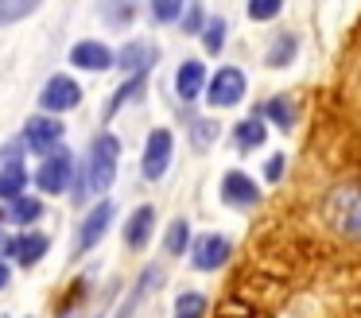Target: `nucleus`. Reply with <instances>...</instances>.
I'll list each match as a JSON object with an SVG mask.
<instances>
[{
  "label": "nucleus",
  "mask_w": 361,
  "mask_h": 318,
  "mask_svg": "<svg viewBox=\"0 0 361 318\" xmlns=\"http://www.w3.org/2000/svg\"><path fill=\"white\" fill-rule=\"evenodd\" d=\"M322 221L350 245H361V183H338L322 198Z\"/></svg>",
  "instance_id": "obj_1"
},
{
  "label": "nucleus",
  "mask_w": 361,
  "mask_h": 318,
  "mask_svg": "<svg viewBox=\"0 0 361 318\" xmlns=\"http://www.w3.org/2000/svg\"><path fill=\"white\" fill-rule=\"evenodd\" d=\"M121 167V140L113 132H97L90 140V155H86V171H82V194H105L117 178Z\"/></svg>",
  "instance_id": "obj_2"
},
{
  "label": "nucleus",
  "mask_w": 361,
  "mask_h": 318,
  "mask_svg": "<svg viewBox=\"0 0 361 318\" xmlns=\"http://www.w3.org/2000/svg\"><path fill=\"white\" fill-rule=\"evenodd\" d=\"M245 93H249V78H245L241 66H221L210 74V82H206V105L210 109H233L245 101Z\"/></svg>",
  "instance_id": "obj_3"
},
{
  "label": "nucleus",
  "mask_w": 361,
  "mask_h": 318,
  "mask_svg": "<svg viewBox=\"0 0 361 318\" xmlns=\"http://www.w3.org/2000/svg\"><path fill=\"white\" fill-rule=\"evenodd\" d=\"M175 159V132L171 128H152L148 140H144V155H140V175L148 183H159L167 175Z\"/></svg>",
  "instance_id": "obj_4"
},
{
  "label": "nucleus",
  "mask_w": 361,
  "mask_h": 318,
  "mask_svg": "<svg viewBox=\"0 0 361 318\" xmlns=\"http://www.w3.org/2000/svg\"><path fill=\"white\" fill-rule=\"evenodd\" d=\"M113 217H117V206H113L109 198H102L97 206H90L86 217H82V225H78V237H74V256L94 252V248L105 240V233H109Z\"/></svg>",
  "instance_id": "obj_5"
},
{
  "label": "nucleus",
  "mask_w": 361,
  "mask_h": 318,
  "mask_svg": "<svg viewBox=\"0 0 361 318\" xmlns=\"http://www.w3.org/2000/svg\"><path fill=\"white\" fill-rule=\"evenodd\" d=\"M233 260V240L226 233H202L190 240V268L195 271H221Z\"/></svg>",
  "instance_id": "obj_6"
},
{
  "label": "nucleus",
  "mask_w": 361,
  "mask_h": 318,
  "mask_svg": "<svg viewBox=\"0 0 361 318\" xmlns=\"http://www.w3.org/2000/svg\"><path fill=\"white\" fill-rule=\"evenodd\" d=\"M218 194L229 209H257L260 198H264V190L257 186V178H252L249 171H226Z\"/></svg>",
  "instance_id": "obj_7"
},
{
  "label": "nucleus",
  "mask_w": 361,
  "mask_h": 318,
  "mask_svg": "<svg viewBox=\"0 0 361 318\" xmlns=\"http://www.w3.org/2000/svg\"><path fill=\"white\" fill-rule=\"evenodd\" d=\"M71 178H74V155H71V147L51 152L47 159L35 167V186H39L43 194H63L66 186H71Z\"/></svg>",
  "instance_id": "obj_8"
},
{
  "label": "nucleus",
  "mask_w": 361,
  "mask_h": 318,
  "mask_svg": "<svg viewBox=\"0 0 361 318\" xmlns=\"http://www.w3.org/2000/svg\"><path fill=\"white\" fill-rule=\"evenodd\" d=\"M63 136H66V128L55 116H27V124H24V147L43 155V159L63 147Z\"/></svg>",
  "instance_id": "obj_9"
},
{
  "label": "nucleus",
  "mask_w": 361,
  "mask_h": 318,
  "mask_svg": "<svg viewBox=\"0 0 361 318\" xmlns=\"http://www.w3.org/2000/svg\"><path fill=\"white\" fill-rule=\"evenodd\" d=\"M39 105L47 109V113H71V109L82 105V85L74 82L71 74L47 78V85H43V93H39Z\"/></svg>",
  "instance_id": "obj_10"
},
{
  "label": "nucleus",
  "mask_w": 361,
  "mask_h": 318,
  "mask_svg": "<svg viewBox=\"0 0 361 318\" xmlns=\"http://www.w3.org/2000/svg\"><path fill=\"white\" fill-rule=\"evenodd\" d=\"M159 283H164V268H159V264H148V268H144L140 276L133 279V287L125 291V299L117 302V314H113V318H136V310H140V302L148 299V295L156 291Z\"/></svg>",
  "instance_id": "obj_11"
},
{
  "label": "nucleus",
  "mask_w": 361,
  "mask_h": 318,
  "mask_svg": "<svg viewBox=\"0 0 361 318\" xmlns=\"http://www.w3.org/2000/svg\"><path fill=\"white\" fill-rule=\"evenodd\" d=\"M156 62H159V47L152 43V39H128V43L117 51V66L125 70L128 78L148 74V70L156 66Z\"/></svg>",
  "instance_id": "obj_12"
},
{
  "label": "nucleus",
  "mask_w": 361,
  "mask_h": 318,
  "mask_svg": "<svg viewBox=\"0 0 361 318\" xmlns=\"http://www.w3.org/2000/svg\"><path fill=\"white\" fill-rule=\"evenodd\" d=\"M71 62L78 70H94V74H102V70L117 66V51H113V47H105L102 39H82V43L71 47Z\"/></svg>",
  "instance_id": "obj_13"
},
{
  "label": "nucleus",
  "mask_w": 361,
  "mask_h": 318,
  "mask_svg": "<svg viewBox=\"0 0 361 318\" xmlns=\"http://www.w3.org/2000/svg\"><path fill=\"white\" fill-rule=\"evenodd\" d=\"M206 82H210V74H206V62L202 59L179 62V70H175V97L190 105V101H198L206 93Z\"/></svg>",
  "instance_id": "obj_14"
},
{
  "label": "nucleus",
  "mask_w": 361,
  "mask_h": 318,
  "mask_svg": "<svg viewBox=\"0 0 361 318\" xmlns=\"http://www.w3.org/2000/svg\"><path fill=\"white\" fill-rule=\"evenodd\" d=\"M252 116H260L264 124H276L280 132H291V128H295V121H299V105L288 97V93H276V97L260 101Z\"/></svg>",
  "instance_id": "obj_15"
},
{
  "label": "nucleus",
  "mask_w": 361,
  "mask_h": 318,
  "mask_svg": "<svg viewBox=\"0 0 361 318\" xmlns=\"http://www.w3.org/2000/svg\"><path fill=\"white\" fill-rule=\"evenodd\" d=\"M152 233H156V206L144 202V206H136L125 221V245L133 248V252H140V248H148Z\"/></svg>",
  "instance_id": "obj_16"
},
{
  "label": "nucleus",
  "mask_w": 361,
  "mask_h": 318,
  "mask_svg": "<svg viewBox=\"0 0 361 318\" xmlns=\"http://www.w3.org/2000/svg\"><path fill=\"white\" fill-rule=\"evenodd\" d=\"M47 248H51V237H47V233H24V237H12L8 245H4V252H8L16 264L32 268V264H39L43 256H47Z\"/></svg>",
  "instance_id": "obj_17"
},
{
  "label": "nucleus",
  "mask_w": 361,
  "mask_h": 318,
  "mask_svg": "<svg viewBox=\"0 0 361 318\" xmlns=\"http://www.w3.org/2000/svg\"><path fill=\"white\" fill-rule=\"evenodd\" d=\"M299 59V31H276L264 47V62L272 70H283Z\"/></svg>",
  "instance_id": "obj_18"
},
{
  "label": "nucleus",
  "mask_w": 361,
  "mask_h": 318,
  "mask_svg": "<svg viewBox=\"0 0 361 318\" xmlns=\"http://www.w3.org/2000/svg\"><path fill=\"white\" fill-rule=\"evenodd\" d=\"M229 140H233L237 152H257V147H264V140H268V124L260 121V116H245V121L233 124Z\"/></svg>",
  "instance_id": "obj_19"
},
{
  "label": "nucleus",
  "mask_w": 361,
  "mask_h": 318,
  "mask_svg": "<svg viewBox=\"0 0 361 318\" xmlns=\"http://www.w3.org/2000/svg\"><path fill=\"white\" fill-rule=\"evenodd\" d=\"M190 221L187 217H175L171 225H167V233H164V248H167V256H187L190 252Z\"/></svg>",
  "instance_id": "obj_20"
},
{
  "label": "nucleus",
  "mask_w": 361,
  "mask_h": 318,
  "mask_svg": "<svg viewBox=\"0 0 361 318\" xmlns=\"http://www.w3.org/2000/svg\"><path fill=\"white\" fill-rule=\"evenodd\" d=\"M210 310V299L202 291H179L175 295V307H171V318H206Z\"/></svg>",
  "instance_id": "obj_21"
},
{
  "label": "nucleus",
  "mask_w": 361,
  "mask_h": 318,
  "mask_svg": "<svg viewBox=\"0 0 361 318\" xmlns=\"http://www.w3.org/2000/svg\"><path fill=\"white\" fill-rule=\"evenodd\" d=\"M4 217H8L12 225H35V221L43 217V202L35 198V194H24V198L12 202L8 214H4Z\"/></svg>",
  "instance_id": "obj_22"
},
{
  "label": "nucleus",
  "mask_w": 361,
  "mask_h": 318,
  "mask_svg": "<svg viewBox=\"0 0 361 318\" xmlns=\"http://www.w3.org/2000/svg\"><path fill=\"white\" fill-rule=\"evenodd\" d=\"M202 47H206V54H221V47H226V39H229V23H226V16H206V27H202Z\"/></svg>",
  "instance_id": "obj_23"
},
{
  "label": "nucleus",
  "mask_w": 361,
  "mask_h": 318,
  "mask_svg": "<svg viewBox=\"0 0 361 318\" xmlns=\"http://www.w3.org/2000/svg\"><path fill=\"white\" fill-rule=\"evenodd\" d=\"M24 186H27V171L16 167V171H0V202H16L24 198Z\"/></svg>",
  "instance_id": "obj_24"
},
{
  "label": "nucleus",
  "mask_w": 361,
  "mask_h": 318,
  "mask_svg": "<svg viewBox=\"0 0 361 318\" xmlns=\"http://www.w3.org/2000/svg\"><path fill=\"white\" fill-rule=\"evenodd\" d=\"M218 136H221V124H218V121H210V116H202V121L190 124V144H195L198 152H202V147H210Z\"/></svg>",
  "instance_id": "obj_25"
},
{
  "label": "nucleus",
  "mask_w": 361,
  "mask_h": 318,
  "mask_svg": "<svg viewBox=\"0 0 361 318\" xmlns=\"http://www.w3.org/2000/svg\"><path fill=\"white\" fill-rule=\"evenodd\" d=\"M183 8H187L183 0H152L148 12H152V20H156V23H179L183 20Z\"/></svg>",
  "instance_id": "obj_26"
},
{
  "label": "nucleus",
  "mask_w": 361,
  "mask_h": 318,
  "mask_svg": "<svg viewBox=\"0 0 361 318\" xmlns=\"http://www.w3.org/2000/svg\"><path fill=\"white\" fill-rule=\"evenodd\" d=\"M144 85H148V74H140V78H125V85H121V90H117V97L109 101V113H105V116H113L121 105H125V101L140 97V90H144Z\"/></svg>",
  "instance_id": "obj_27"
},
{
  "label": "nucleus",
  "mask_w": 361,
  "mask_h": 318,
  "mask_svg": "<svg viewBox=\"0 0 361 318\" xmlns=\"http://www.w3.org/2000/svg\"><path fill=\"white\" fill-rule=\"evenodd\" d=\"M280 12H283L280 0H249V8H245V16H249L252 23H268V20H276Z\"/></svg>",
  "instance_id": "obj_28"
},
{
  "label": "nucleus",
  "mask_w": 361,
  "mask_h": 318,
  "mask_svg": "<svg viewBox=\"0 0 361 318\" xmlns=\"http://www.w3.org/2000/svg\"><path fill=\"white\" fill-rule=\"evenodd\" d=\"M35 8H39L35 0H0V23H16L24 16H32Z\"/></svg>",
  "instance_id": "obj_29"
},
{
  "label": "nucleus",
  "mask_w": 361,
  "mask_h": 318,
  "mask_svg": "<svg viewBox=\"0 0 361 318\" xmlns=\"http://www.w3.org/2000/svg\"><path fill=\"white\" fill-rule=\"evenodd\" d=\"M179 27L187 31V35H202V27H206V8H202V4H190V8H183V20H179Z\"/></svg>",
  "instance_id": "obj_30"
},
{
  "label": "nucleus",
  "mask_w": 361,
  "mask_h": 318,
  "mask_svg": "<svg viewBox=\"0 0 361 318\" xmlns=\"http://www.w3.org/2000/svg\"><path fill=\"white\" fill-rule=\"evenodd\" d=\"M283 175H288V155H283V152H272V155L264 159V183L276 186Z\"/></svg>",
  "instance_id": "obj_31"
},
{
  "label": "nucleus",
  "mask_w": 361,
  "mask_h": 318,
  "mask_svg": "<svg viewBox=\"0 0 361 318\" xmlns=\"http://www.w3.org/2000/svg\"><path fill=\"white\" fill-rule=\"evenodd\" d=\"M16 167H24L20 163V144H4L0 147V171H16Z\"/></svg>",
  "instance_id": "obj_32"
},
{
  "label": "nucleus",
  "mask_w": 361,
  "mask_h": 318,
  "mask_svg": "<svg viewBox=\"0 0 361 318\" xmlns=\"http://www.w3.org/2000/svg\"><path fill=\"white\" fill-rule=\"evenodd\" d=\"M105 16H109L113 23H133L136 8H133V4H117V8H105Z\"/></svg>",
  "instance_id": "obj_33"
},
{
  "label": "nucleus",
  "mask_w": 361,
  "mask_h": 318,
  "mask_svg": "<svg viewBox=\"0 0 361 318\" xmlns=\"http://www.w3.org/2000/svg\"><path fill=\"white\" fill-rule=\"evenodd\" d=\"M8 279H12V268L4 260H0V291H4V287H8Z\"/></svg>",
  "instance_id": "obj_34"
}]
</instances>
